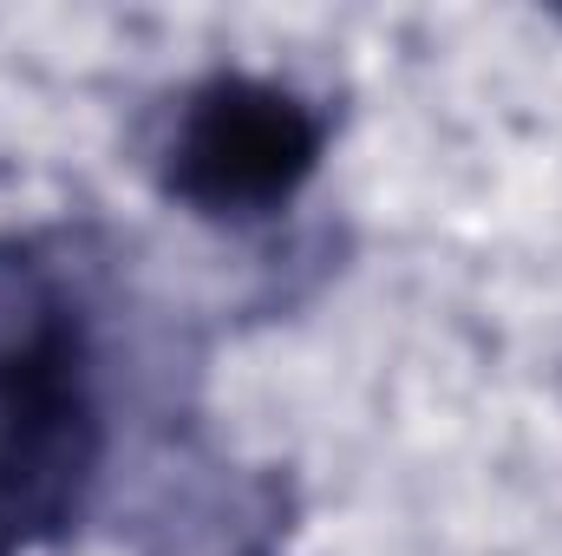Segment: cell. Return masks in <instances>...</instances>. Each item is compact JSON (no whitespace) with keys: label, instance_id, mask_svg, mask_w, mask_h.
I'll return each instance as SVG.
<instances>
[{"label":"cell","instance_id":"6da1fadb","mask_svg":"<svg viewBox=\"0 0 562 556\" xmlns=\"http://www.w3.org/2000/svg\"><path fill=\"white\" fill-rule=\"evenodd\" d=\"M327 157V119L281 79L256 73H210L183 92L157 184L203 223H262L288 210Z\"/></svg>","mask_w":562,"mask_h":556},{"label":"cell","instance_id":"3957f363","mask_svg":"<svg viewBox=\"0 0 562 556\" xmlns=\"http://www.w3.org/2000/svg\"><path fill=\"white\" fill-rule=\"evenodd\" d=\"M0 556H7V537H0Z\"/></svg>","mask_w":562,"mask_h":556},{"label":"cell","instance_id":"7a4b0ae2","mask_svg":"<svg viewBox=\"0 0 562 556\" xmlns=\"http://www.w3.org/2000/svg\"><path fill=\"white\" fill-rule=\"evenodd\" d=\"M99 393L92 314L72 269L40 236H0V413Z\"/></svg>","mask_w":562,"mask_h":556}]
</instances>
